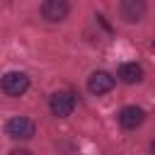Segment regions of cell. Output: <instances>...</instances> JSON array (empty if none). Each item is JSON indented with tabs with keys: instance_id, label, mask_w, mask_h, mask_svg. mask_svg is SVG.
I'll use <instances>...</instances> for the list:
<instances>
[{
	"instance_id": "obj_1",
	"label": "cell",
	"mask_w": 155,
	"mask_h": 155,
	"mask_svg": "<svg viewBox=\"0 0 155 155\" xmlns=\"http://www.w3.org/2000/svg\"><path fill=\"white\" fill-rule=\"evenodd\" d=\"M75 107H78V99H75V94H73L70 90H58V92H53L51 99H48V109H51V114L58 116V119L70 116V114L75 111Z\"/></svg>"
},
{
	"instance_id": "obj_2",
	"label": "cell",
	"mask_w": 155,
	"mask_h": 155,
	"mask_svg": "<svg viewBox=\"0 0 155 155\" xmlns=\"http://www.w3.org/2000/svg\"><path fill=\"white\" fill-rule=\"evenodd\" d=\"M0 90L7 97H22L29 90V75L19 73V70H10V73H5L0 78Z\"/></svg>"
},
{
	"instance_id": "obj_3",
	"label": "cell",
	"mask_w": 155,
	"mask_h": 155,
	"mask_svg": "<svg viewBox=\"0 0 155 155\" xmlns=\"http://www.w3.org/2000/svg\"><path fill=\"white\" fill-rule=\"evenodd\" d=\"M5 133H7L12 140H29V138L36 133V124H34L29 116H12V119H7V124H5Z\"/></svg>"
},
{
	"instance_id": "obj_4",
	"label": "cell",
	"mask_w": 155,
	"mask_h": 155,
	"mask_svg": "<svg viewBox=\"0 0 155 155\" xmlns=\"http://www.w3.org/2000/svg\"><path fill=\"white\" fill-rule=\"evenodd\" d=\"M148 12V0H121L119 5V15L126 24H136L145 17Z\"/></svg>"
},
{
	"instance_id": "obj_5",
	"label": "cell",
	"mask_w": 155,
	"mask_h": 155,
	"mask_svg": "<svg viewBox=\"0 0 155 155\" xmlns=\"http://www.w3.org/2000/svg\"><path fill=\"white\" fill-rule=\"evenodd\" d=\"M70 15V2L68 0H44L41 2V17L46 22H63Z\"/></svg>"
},
{
	"instance_id": "obj_6",
	"label": "cell",
	"mask_w": 155,
	"mask_h": 155,
	"mask_svg": "<svg viewBox=\"0 0 155 155\" xmlns=\"http://www.w3.org/2000/svg\"><path fill=\"white\" fill-rule=\"evenodd\" d=\"M87 90L92 92V94H107V92H111L114 90V78L107 73V70H94L90 78H87Z\"/></svg>"
},
{
	"instance_id": "obj_7",
	"label": "cell",
	"mask_w": 155,
	"mask_h": 155,
	"mask_svg": "<svg viewBox=\"0 0 155 155\" xmlns=\"http://www.w3.org/2000/svg\"><path fill=\"white\" fill-rule=\"evenodd\" d=\"M143 121H145V111H143L140 107H136V104H128V107H124V109L119 111V124H121V128H126V131L138 128Z\"/></svg>"
},
{
	"instance_id": "obj_8",
	"label": "cell",
	"mask_w": 155,
	"mask_h": 155,
	"mask_svg": "<svg viewBox=\"0 0 155 155\" xmlns=\"http://www.w3.org/2000/svg\"><path fill=\"white\" fill-rule=\"evenodd\" d=\"M116 75H119V80H121L124 85H136V82H140V80H143L145 70H143V65H140V63L131 61V63H121V65H119V70H116Z\"/></svg>"
},
{
	"instance_id": "obj_9",
	"label": "cell",
	"mask_w": 155,
	"mask_h": 155,
	"mask_svg": "<svg viewBox=\"0 0 155 155\" xmlns=\"http://www.w3.org/2000/svg\"><path fill=\"white\" fill-rule=\"evenodd\" d=\"M150 150H153V153H155V140H153V143H150Z\"/></svg>"
},
{
	"instance_id": "obj_10",
	"label": "cell",
	"mask_w": 155,
	"mask_h": 155,
	"mask_svg": "<svg viewBox=\"0 0 155 155\" xmlns=\"http://www.w3.org/2000/svg\"><path fill=\"white\" fill-rule=\"evenodd\" d=\"M153 51H155V39H153Z\"/></svg>"
}]
</instances>
